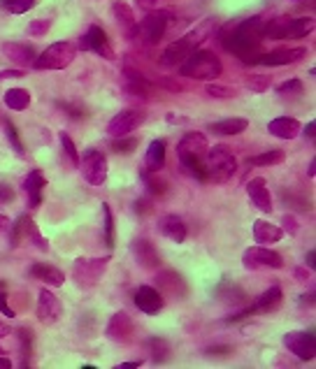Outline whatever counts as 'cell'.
I'll return each mask as SVG.
<instances>
[{
    "mask_svg": "<svg viewBox=\"0 0 316 369\" xmlns=\"http://www.w3.org/2000/svg\"><path fill=\"white\" fill-rule=\"evenodd\" d=\"M263 26L265 21L261 17H249L240 21L237 26L228 24L224 31L219 33V40L226 52L237 56L242 63H256L258 59V47L263 42Z\"/></svg>",
    "mask_w": 316,
    "mask_h": 369,
    "instance_id": "1",
    "label": "cell"
},
{
    "mask_svg": "<svg viewBox=\"0 0 316 369\" xmlns=\"http://www.w3.org/2000/svg\"><path fill=\"white\" fill-rule=\"evenodd\" d=\"M214 28H217V21H214L212 17L200 21L191 33H186L184 38H179L172 42V45L165 47V52L161 56V65L163 68H177L179 63H184L207 38H210V35L214 33Z\"/></svg>",
    "mask_w": 316,
    "mask_h": 369,
    "instance_id": "2",
    "label": "cell"
},
{
    "mask_svg": "<svg viewBox=\"0 0 316 369\" xmlns=\"http://www.w3.org/2000/svg\"><path fill=\"white\" fill-rule=\"evenodd\" d=\"M207 149H210V142H207V137L203 133H186L177 144V156L184 172L203 184L207 182L205 165H203Z\"/></svg>",
    "mask_w": 316,
    "mask_h": 369,
    "instance_id": "3",
    "label": "cell"
},
{
    "mask_svg": "<svg viewBox=\"0 0 316 369\" xmlns=\"http://www.w3.org/2000/svg\"><path fill=\"white\" fill-rule=\"evenodd\" d=\"M224 72V63L219 61V56L212 52H193L184 63H179V75L198 79V82H212Z\"/></svg>",
    "mask_w": 316,
    "mask_h": 369,
    "instance_id": "4",
    "label": "cell"
},
{
    "mask_svg": "<svg viewBox=\"0 0 316 369\" xmlns=\"http://www.w3.org/2000/svg\"><path fill=\"white\" fill-rule=\"evenodd\" d=\"M203 165H205L207 182L226 184V182H231L233 175H235L237 158L226 147H214V149H207Z\"/></svg>",
    "mask_w": 316,
    "mask_h": 369,
    "instance_id": "5",
    "label": "cell"
},
{
    "mask_svg": "<svg viewBox=\"0 0 316 369\" xmlns=\"http://www.w3.org/2000/svg\"><path fill=\"white\" fill-rule=\"evenodd\" d=\"M75 56H77V47L73 42H54L40 56H35V61L31 65L35 70H66L75 61Z\"/></svg>",
    "mask_w": 316,
    "mask_h": 369,
    "instance_id": "6",
    "label": "cell"
},
{
    "mask_svg": "<svg viewBox=\"0 0 316 369\" xmlns=\"http://www.w3.org/2000/svg\"><path fill=\"white\" fill-rule=\"evenodd\" d=\"M168 21H170V12H149L140 24H135L131 35L138 38L140 45L145 47L158 45L163 40L165 31H168Z\"/></svg>",
    "mask_w": 316,
    "mask_h": 369,
    "instance_id": "7",
    "label": "cell"
},
{
    "mask_svg": "<svg viewBox=\"0 0 316 369\" xmlns=\"http://www.w3.org/2000/svg\"><path fill=\"white\" fill-rule=\"evenodd\" d=\"M112 256H103V258H77L73 265V279L79 288H93L103 279V274L110 267Z\"/></svg>",
    "mask_w": 316,
    "mask_h": 369,
    "instance_id": "8",
    "label": "cell"
},
{
    "mask_svg": "<svg viewBox=\"0 0 316 369\" xmlns=\"http://www.w3.org/2000/svg\"><path fill=\"white\" fill-rule=\"evenodd\" d=\"M10 240L17 249L21 244H33L38 251H49V242L42 237V233L35 226V221L28 214H21L17 221L10 223Z\"/></svg>",
    "mask_w": 316,
    "mask_h": 369,
    "instance_id": "9",
    "label": "cell"
},
{
    "mask_svg": "<svg viewBox=\"0 0 316 369\" xmlns=\"http://www.w3.org/2000/svg\"><path fill=\"white\" fill-rule=\"evenodd\" d=\"M77 168L82 170L84 179L91 186H105L110 168H107V158L100 149H84V154L79 156Z\"/></svg>",
    "mask_w": 316,
    "mask_h": 369,
    "instance_id": "10",
    "label": "cell"
},
{
    "mask_svg": "<svg viewBox=\"0 0 316 369\" xmlns=\"http://www.w3.org/2000/svg\"><path fill=\"white\" fill-rule=\"evenodd\" d=\"M242 265H244V270H251V272H256V270H282L284 258L279 256L277 251L258 244V246H249V249L242 253Z\"/></svg>",
    "mask_w": 316,
    "mask_h": 369,
    "instance_id": "11",
    "label": "cell"
},
{
    "mask_svg": "<svg viewBox=\"0 0 316 369\" xmlns=\"http://www.w3.org/2000/svg\"><path fill=\"white\" fill-rule=\"evenodd\" d=\"M284 346L298 360H314L316 356V337L312 330H291L284 335Z\"/></svg>",
    "mask_w": 316,
    "mask_h": 369,
    "instance_id": "12",
    "label": "cell"
},
{
    "mask_svg": "<svg viewBox=\"0 0 316 369\" xmlns=\"http://www.w3.org/2000/svg\"><path fill=\"white\" fill-rule=\"evenodd\" d=\"M133 335H135V323L126 311H117L105 328V337L110 339L112 344H121V346L131 344Z\"/></svg>",
    "mask_w": 316,
    "mask_h": 369,
    "instance_id": "13",
    "label": "cell"
},
{
    "mask_svg": "<svg viewBox=\"0 0 316 369\" xmlns=\"http://www.w3.org/2000/svg\"><path fill=\"white\" fill-rule=\"evenodd\" d=\"M35 314H38V321L42 325L59 323L63 316V305H61L59 295L52 293L49 288H42L38 293V309H35Z\"/></svg>",
    "mask_w": 316,
    "mask_h": 369,
    "instance_id": "14",
    "label": "cell"
},
{
    "mask_svg": "<svg viewBox=\"0 0 316 369\" xmlns=\"http://www.w3.org/2000/svg\"><path fill=\"white\" fill-rule=\"evenodd\" d=\"M145 119H147L145 112H140V110H124V112L114 114V117L110 119V123H107V135H110V137L131 135L135 128L145 123Z\"/></svg>",
    "mask_w": 316,
    "mask_h": 369,
    "instance_id": "15",
    "label": "cell"
},
{
    "mask_svg": "<svg viewBox=\"0 0 316 369\" xmlns=\"http://www.w3.org/2000/svg\"><path fill=\"white\" fill-rule=\"evenodd\" d=\"M79 49H82V52H93L107 61L114 59V49L110 45V40H107V33L100 26H91L89 31H86V35L79 38Z\"/></svg>",
    "mask_w": 316,
    "mask_h": 369,
    "instance_id": "16",
    "label": "cell"
},
{
    "mask_svg": "<svg viewBox=\"0 0 316 369\" xmlns=\"http://www.w3.org/2000/svg\"><path fill=\"white\" fill-rule=\"evenodd\" d=\"M133 300H135V307L147 316H154L165 307V300H163L161 291L154 288V286H140L138 291L133 293Z\"/></svg>",
    "mask_w": 316,
    "mask_h": 369,
    "instance_id": "17",
    "label": "cell"
},
{
    "mask_svg": "<svg viewBox=\"0 0 316 369\" xmlns=\"http://www.w3.org/2000/svg\"><path fill=\"white\" fill-rule=\"evenodd\" d=\"M158 291L161 295H170V298H177V300H184L189 295V286L182 274H177L175 270H163L158 272Z\"/></svg>",
    "mask_w": 316,
    "mask_h": 369,
    "instance_id": "18",
    "label": "cell"
},
{
    "mask_svg": "<svg viewBox=\"0 0 316 369\" xmlns=\"http://www.w3.org/2000/svg\"><path fill=\"white\" fill-rule=\"evenodd\" d=\"M307 56L305 47H296V49H277V52H268V54H258L256 65H268V68H277V65H291L303 61Z\"/></svg>",
    "mask_w": 316,
    "mask_h": 369,
    "instance_id": "19",
    "label": "cell"
},
{
    "mask_svg": "<svg viewBox=\"0 0 316 369\" xmlns=\"http://www.w3.org/2000/svg\"><path fill=\"white\" fill-rule=\"evenodd\" d=\"M247 195H249L251 205H254L258 212H263V214L272 212V195H270L268 182H265L263 177L251 179V182L247 184Z\"/></svg>",
    "mask_w": 316,
    "mask_h": 369,
    "instance_id": "20",
    "label": "cell"
},
{
    "mask_svg": "<svg viewBox=\"0 0 316 369\" xmlns=\"http://www.w3.org/2000/svg\"><path fill=\"white\" fill-rule=\"evenodd\" d=\"M131 251L135 256V263L145 267V270H158L161 267V256H158L156 246L149 240H135L131 244Z\"/></svg>",
    "mask_w": 316,
    "mask_h": 369,
    "instance_id": "21",
    "label": "cell"
},
{
    "mask_svg": "<svg viewBox=\"0 0 316 369\" xmlns=\"http://www.w3.org/2000/svg\"><path fill=\"white\" fill-rule=\"evenodd\" d=\"M158 233H161L165 240L175 242V244H184L186 242V226L184 221L179 219L177 214H165L158 219Z\"/></svg>",
    "mask_w": 316,
    "mask_h": 369,
    "instance_id": "22",
    "label": "cell"
},
{
    "mask_svg": "<svg viewBox=\"0 0 316 369\" xmlns=\"http://www.w3.org/2000/svg\"><path fill=\"white\" fill-rule=\"evenodd\" d=\"M214 295H217V300L221 305L233 307V309H240L247 305V293H244L237 284H233V281H221Z\"/></svg>",
    "mask_w": 316,
    "mask_h": 369,
    "instance_id": "23",
    "label": "cell"
},
{
    "mask_svg": "<svg viewBox=\"0 0 316 369\" xmlns=\"http://www.w3.org/2000/svg\"><path fill=\"white\" fill-rule=\"evenodd\" d=\"M28 274H31V279L42 281V284H47L49 288H61L66 284V274H63L59 267L47 265V263H35Z\"/></svg>",
    "mask_w": 316,
    "mask_h": 369,
    "instance_id": "24",
    "label": "cell"
},
{
    "mask_svg": "<svg viewBox=\"0 0 316 369\" xmlns=\"http://www.w3.org/2000/svg\"><path fill=\"white\" fill-rule=\"evenodd\" d=\"M300 128H303V123L293 117H279L268 123V133L272 137H279V140H296L300 135Z\"/></svg>",
    "mask_w": 316,
    "mask_h": 369,
    "instance_id": "25",
    "label": "cell"
},
{
    "mask_svg": "<svg viewBox=\"0 0 316 369\" xmlns=\"http://www.w3.org/2000/svg\"><path fill=\"white\" fill-rule=\"evenodd\" d=\"M45 186H47V177L40 170L28 172V177L24 179V191L28 195L31 209H38L42 205V191H45Z\"/></svg>",
    "mask_w": 316,
    "mask_h": 369,
    "instance_id": "26",
    "label": "cell"
},
{
    "mask_svg": "<svg viewBox=\"0 0 316 369\" xmlns=\"http://www.w3.org/2000/svg\"><path fill=\"white\" fill-rule=\"evenodd\" d=\"M282 288L279 286H270L268 291H263L261 295L256 298V302L251 305V309H254V314H270V311L279 309V305H282Z\"/></svg>",
    "mask_w": 316,
    "mask_h": 369,
    "instance_id": "27",
    "label": "cell"
},
{
    "mask_svg": "<svg viewBox=\"0 0 316 369\" xmlns=\"http://www.w3.org/2000/svg\"><path fill=\"white\" fill-rule=\"evenodd\" d=\"M165 168V142L163 140H152L145 156V170L149 175H156Z\"/></svg>",
    "mask_w": 316,
    "mask_h": 369,
    "instance_id": "28",
    "label": "cell"
},
{
    "mask_svg": "<svg viewBox=\"0 0 316 369\" xmlns=\"http://www.w3.org/2000/svg\"><path fill=\"white\" fill-rule=\"evenodd\" d=\"M284 237V230L275 226V223H268V221H256L254 223V240L258 244L268 246V244H275V242H282Z\"/></svg>",
    "mask_w": 316,
    "mask_h": 369,
    "instance_id": "29",
    "label": "cell"
},
{
    "mask_svg": "<svg viewBox=\"0 0 316 369\" xmlns=\"http://www.w3.org/2000/svg\"><path fill=\"white\" fill-rule=\"evenodd\" d=\"M3 54L17 65H31L35 61V49L31 45H19V42H7V45H3Z\"/></svg>",
    "mask_w": 316,
    "mask_h": 369,
    "instance_id": "30",
    "label": "cell"
},
{
    "mask_svg": "<svg viewBox=\"0 0 316 369\" xmlns=\"http://www.w3.org/2000/svg\"><path fill=\"white\" fill-rule=\"evenodd\" d=\"M249 128V121L247 119H240V117H233V119H224V121H217V123H210V128L214 135H224V137H233V135H240L244 130Z\"/></svg>",
    "mask_w": 316,
    "mask_h": 369,
    "instance_id": "31",
    "label": "cell"
},
{
    "mask_svg": "<svg viewBox=\"0 0 316 369\" xmlns=\"http://www.w3.org/2000/svg\"><path fill=\"white\" fill-rule=\"evenodd\" d=\"M314 31V19L312 17H298L289 21V28H286V38L289 40H300L307 38Z\"/></svg>",
    "mask_w": 316,
    "mask_h": 369,
    "instance_id": "32",
    "label": "cell"
},
{
    "mask_svg": "<svg viewBox=\"0 0 316 369\" xmlns=\"http://www.w3.org/2000/svg\"><path fill=\"white\" fill-rule=\"evenodd\" d=\"M112 19L117 21V24L124 28L126 33H133L135 28V14L131 10V5L126 3H114L112 5Z\"/></svg>",
    "mask_w": 316,
    "mask_h": 369,
    "instance_id": "33",
    "label": "cell"
},
{
    "mask_svg": "<svg viewBox=\"0 0 316 369\" xmlns=\"http://www.w3.org/2000/svg\"><path fill=\"white\" fill-rule=\"evenodd\" d=\"M3 103L10 107V110L21 112L31 105V93H28V89H10V91H5Z\"/></svg>",
    "mask_w": 316,
    "mask_h": 369,
    "instance_id": "34",
    "label": "cell"
},
{
    "mask_svg": "<svg viewBox=\"0 0 316 369\" xmlns=\"http://www.w3.org/2000/svg\"><path fill=\"white\" fill-rule=\"evenodd\" d=\"M286 154L279 149H270L265 154H258V156H249L247 158V165H254V168H272V165H279L284 163Z\"/></svg>",
    "mask_w": 316,
    "mask_h": 369,
    "instance_id": "35",
    "label": "cell"
},
{
    "mask_svg": "<svg viewBox=\"0 0 316 369\" xmlns=\"http://www.w3.org/2000/svg\"><path fill=\"white\" fill-rule=\"evenodd\" d=\"M291 17H277L263 26V40H286V28Z\"/></svg>",
    "mask_w": 316,
    "mask_h": 369,
    "instance_id": "36",
    "label": "cell"
},
{
    "mask_svg": "<svg viewBox=\"0 0 316 369\" xmlns=\"http://www.w3.org/2000/svg\"><path fill=\"white\" fill-rule=\"evenodd\" d=\"M147 346H149V353H152V363L154 365H163V363H168L170 360V344L165 342V339H161V337H152L147 342Z\"/></svg>",
    "mask_w": 316,
    "mask_h": 369,
    "instance_id": "37",
    "label": "cell"
},
{
    "mask_svg": "<svg viewBox=\"0 0 316 369\" xmlns=\"http://www.w3.org/2000/svg\"><path fill=\"white\" fill-rule=\"evenodd\" d=\"M17 337H19V344H21V356H24V367L31 365V353H33V332L28 328H19L17 330Z\"/></svg>",
    "mask_w": 316,
    "mask_h": 369,
    "instance_id": "38",
    "label": "cell"
},
{
    "mask_svg": "<svg viewBox=\"0 0 316 369\" xmlns=\"http://www.w3.org/2000/svg\"><path fill=\"white\" fill-rule=\"evenodd\" d=\"M3 128H5V137H7V142H10V147L14 149V154H17V156H26V151H24V142H21L17 126H14L12 121H5V123H3Z\"/></svg>",
    "mask_w": 316,
    "mask_h": 369,
    "instance_id": "39",
    "label": "cell"
},
{
    "mask_svg": "<svg viewBox=\"0 0 316 369\" xmlns=\"http://www.w3.org/2000/svg\"><path fill=\"white\" fill-rule=\"evenodd\" d=\"M103 240L107 244V249H114V216H112V209L110 205H103Z\"/></svg>",
    "mask_w": 316,
    "mask_h": 369,
    "instance_id": "40",
    "label": "cell"
},
{
    "mask_svg": "<svg viewBox=\"0 0 316 369\" xmlns=\"http://www.w3.org/2000/svg\"><path fill=\"white\" fill-rule=\"evenodd\" d=\"M110 147H112L114 154H124V156H128V154H133L135 147H138V140H135V137H128V135H124V137H114Z\"/></svg>",
    "mask_w": 316,
    "mask_h": 369,
    "instance_id": "41",
    "label": "cell"
},
{
    "mask_svg": "<svg viewBox=\"0 0 316 369\" xmlns=\"http://www.w3.org/2000/svg\"><path fill=\"white\" fill-rule=\"evenodd\" d=\"M59 140H61V147H63V154L68 156L70 165H77L79 163V154H77V147L73 142V137H70L68 133H59Z\"/></svg>",
    "mask_w": 316,
    "mask_h": 369,
    "instance_id": "42",
    "label": "cell"
},
{
    "mask_svg": "<svg viewBox=\"0 0 316 369\" xmlns=\"http://www.w3.org/2000/svg\"><path fill=\"white\" fill-rule=\"evenodd\" d=\"M305 91V84L300 79H286L277 86V93L279 96H300Z\"/></svg>",
    "mask_w": 316,
    "mask_h": 369,
    "instance_id": "43",
    "label": "cell"
},
{
    "mask_svg": "<svg viewBox=\"0 0 316 369\" xmlns=\"http://www.w3.org/2000/svg\"><path fill=\"white\" fill-rule=\"evenodd\" d=\"M244 86H247L251 93H265L270 89V79L265 75H251L247 82H244Z\"/></svg>",
    "mask_w": 316,
    "mask_h": 369,
    "instance_id": "44",
    "label": "cell"
},
{
    "mask_svg": "<svg viewBox=\"0 0 316 369\" xmlns=\"http://www.w3.org/2000/svg\"><path fill=\"white\" fill-rule=\"evenodd\" d=\"M35 5H38V0H5V7L12 14H26L28 10H33Z\"/></svg>",
    "mask_w": 316,
    "mask_h": 369,
    "instance_id": "45",
    "label": "cell"
},
{
    "mask_svg": "<svg viewBox=\"0 0 316 369\" xmlns=\"http://www.w3.org/2000/svg\"><path fill=\"white\" fill-rule=\"evenodd\" d=\"M207 96L210 98H235V89L224 84H207Z\"/></svg>",
    "mask_w": 316,
    "mask_h": 369,
    "instance_id": "46",
    "label": "cell"
},
{
    "mask_svg": "<svg viewBox=\"0 0 316 369\" xmlns=\"http://www.w3.org/2000/svg\"><path fill=\"white\" fill-rule=\"evenodd\" d=\"M49 28H52V21H49V19H40V21H33V24L28 26V35H35V38H38V35L47 33Z\"/></svg>",
    "mask_w": 316,
    "mask_h": 369,
    "instance_id": "47",
    "label": "cell"
},
{
    "mask_svg": "<svg viewBox=\"0 0 316 369\" xmlns=\"http://www.w3.org/2000/svg\"><path fill=\"white\" fill-rule=\"evenodd\" d=\"M205 353L210 358H228L233 353V349H231V346H210Z\"/></svg>",
    "mask_w": 316,
    "mask_h": 369,
    "instance_id": "48",
    "label": "cell"
},
{
    "mask_svg": "<svg viewBox=\"0 0 316 369\" xmlns=\"http://www.w3.org/2000/svg\"><path fill=\"white\" fill-rule=\"evenodd\" d=\"M142 179H147V184H149V191L152 193H165V184L163 182H158V179H154V177H147V172H142Z\"/></svg>",
    "mask_w": 316,
    "mask_h": 369,
    "instance_id": "49",
    "label": "cell"
},
{
    "mask_svg": "<svg viewBox=\"0 0 316 369\" xmlns=\"http://www.w3.org/2000/svg\"><path fill=\"white\" fill-rule=\"evenodd\" d=\"M14 200V191L7 184H0V205H10Z\"/></svg>",
    "mask_w": 316,
    "mask_h": 369,
    "instance_id": "50",
    "label": "cell"
},
{
    "mask_svg": "<svg viewBox=\"0 0 316 369\" xmlns=\"http://www.w3.org/2000/svg\"><path fill=\"white\" fill-rule=\"evenodd\" d=\"M282 223H284V228H282V230H286V233H291V235H296V233H298V223H296V219H293V216L286 214L284 219H282Z\"/></svg>",
    "mask_w": 316,
    "mask_h": 369,
    "instance_id": "51",
    "label": "cell"
},
{
    "mask_svg": "<svg viewBox=\"0 0 316 369\" xmlns=\"http://www.w3.org/2000/svg\"><path fill=\"white\" fill-rule=\"evenodd\" d=\"M26 77L24 70H3L0 72V82H5V79H21Z\"/></svg>",
    "mask_w": 316,
    "mask_h": 369,
    "instance_id": "52",
    "label": "cell"
},
{
    "mask_svg": "<svg viewBox=\"0 0 316 369\" xmlns=\"http://www.w3.org/2000/svg\"><path fill=\"white\" fill-rule=\"evenodd\" d=\"M0 311H3L5 316H10V318L17 316V314H14V309L10 307V302H7V295L5 293H0Z\"/></svg>",
    "mask_w": 316,
    "mask_h": 369,
    "instance_id": "53",
    "label": "cell"
},
{
    "mask_svg": "<svg viewBox=\"0 0 316 369\" xmlns=\"http://www.w3.org/2000/svg\"><path fill=\"white\" fill-rule=\"evenodd\" d=\"M300 133H303L307 140H314V137H316V121H310L305 128H300Z\"/></svg>",
    "mask_w": 316,
    "mask_h": 369,
    "instance_id": "54",
    "label": "cell"
},
{
    "mask_svg": "<svg viewBox=\"0 0 316 369\" xmlns=\"http://www.w3.org/2000/svg\"><path fill=\"white\" fill-rule=\"evenodd\" d=\"M316 251L314 249H310V251H307V256H305V265L307 267H310V272H314V267H316Z\"/></svg>",
    "mask_w": 316,
    "mask_h": 369,
    "instance_id": "55",
    "label": "cell"
},
{
    "mask_svg": "<svg viewBox=\"0 0 316 369\" xmlns=\"http://www.w3.org/2000/svg\"><path fill=\"white\" fill-rule=\"evenodd\" d=\"M140 7H145V10H154V7H158V0H138Z\"/></svg>",
    "mask_w": 316,
    "mask_h": 369,
    "instance_id": "56",
    "label": "cell"
},
{
    "mask_svg": "<svg viewBox=\"0 0 316 369\" xmlns=\"http://www.w3.org/2000/svg\"><path fill=\"white\" fill-rule=\"evenodd\" d=\"M7 230H10V219H7V216H3V214H0V235H3V233H7Z\"/></svg>",
    "mask_w": 316,
    "mask_h": 369,
    "instance_id": "57",
    "label": "cell"
},
{
    "mask_svg": "<svg viewBox=\"0 0 316 369\" xmlns=\"http://www.w3.org/2000/svg\"><path fill=\"white\" fill-rule=\"evenodd\" d=\"M142 365V360H133V363H121L119 367H124V369H138Z\"/></svg>",
    "mask_w": 316,
    "mask_h": 369,
    "instance_id": "58",
    "label": "cell"
},
{
    "mask_svg": "<svg viewBox=\"0 0 316 369\" xmlns=\"http://www.w3.org/2000/svg\"><path fill=\"white\" fill-rule=\"evenodd\" d=\"M3 337H10V325L0 323V339H3Z\"/></svg>",
    "mask_w": 316,
    "mask_h": 369,
    "instance_id": "59",
    "label": "cell"
},
{
    "mask_svg": "<svg viewBox=\"0 0 316 369\" xmlns=\"http://www.w3.org/2000/svg\"><path fill=\"white\" fill-rule=\"evenodd\" d=\"M10 367H12V360L0 356V369H10Z\"/></svg>",
    "mask_w": 316,
    "mask_h": 369,
    "instance_id": "60",
    "label": "cell"
},
{
    "mask_svg": "<svg viewBox=\"0 0 316 369\" xmlns=\"http://www.w3.org/2000/svg\"><path fill=\"white\" fill-rule=\"evenodd\" d=\"M296 277H298V281H307V279H310V272L298 270V272H296Z\"/></svg>",
    "mask_w": 316,
    "mask_h": 369,
    "instance_id": "61",
    "label": "cell"
},
{
    "mask_svg": "<svg viewBox=\"0 0 316 369\" xmlns=\"http://www.w3.org/2000/svg\"><path fill=\"white\" fill-rule=\"evenodd\" d=\"M314 175H316V158L310 161V177H314Z\"/></svg>",
    "mask_w": 316,
    "mask_h": 369,
    "instance_id": "62",
    "label": "cell"
},
{
    "mask_svg": "<svg viewBox=\"0 0 316 369\" xmlns=\"http://www.w3.org/2000/svg\"><path fill=\"white\" fill-rule=\"evenodd\" d=\"M0 353H5V351H3V349H0Z\"/></svg>",
    "mask_w": 316,
    "mask_h": 369,
    "instance_id": "63",
    "label": "cell"
}]
</instances>
